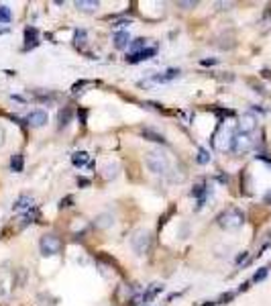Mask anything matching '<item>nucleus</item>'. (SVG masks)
<instances>
[{
	"label": "nucleus",
	"instance_id": "nucleus-15",
	"mask_svg": "<svg viewBox=\"0 0 271 306\" xmlns=\"http://www.w3.org/2000/svg\"><path fill=\"white\" fill-rule=\"evenodd\" d=\"M129 43H131V37H129L127 31H119V33L115 35V47H117V49H125Z\"/></svg>",
	"mask_w": 271,
	"mask_h": 306
},
{
	"label": "nucleus",
	"instance_id": "nucleus-19",
	"mask_svg": "<svg viewBox=\"0 0 271 306\" xmlns=\"http://www.w3.org/2000/svg\"><path fill=\"white\" fill-rule=\"evenodd\" d=\"M25 41H27V49L29 47H35L39 41H37V29L35 27H29L27 31H25Z\"/></svg>",
	"mask_w": 271,
	"mask_h": 306
},
{
	"label": "nucleus",
	"instance_id": "nucleus-11",
	"mask_svg": "<svg viewBox=\"0 0 271 306\" xmlns=\"http://www.w3.org/2000/svg\"><path fill=\"white\" fill-rule=\"evenodd\" d=\"M176 78H180V70L170 68L168 72L159 74V76H151V78L147 80V84H149V82H172V80H176Z\"/></svg>",
	"mask_w": 271,
	"mask_h": 306
},
{
	"label": "nucleus",
	"instance_id": "nucleus-33",
	"mask_svg": "<svg viewBox=\"0 0 271 306\" xmlns=\"http://www.w3.org/2000/svg\"><path fill=\"white\" fill-rule=\"evenodd\" d=\"M5 143V131H3V127H0V145Z\"/></svg>",
	"mask_w": 271,
	"mask_h": 306
},
{
	"label": "nucleus",
	"instance_id": "nucleus-8",
	"mask_svg": "<svg viewBox=\"0 0 271 306\" xmlns=\"http://www.w3.org/2000/svg\"><path fill=\"white\" fill-rule=\"evenodd\" d=\"M255 127H257V119L247 113V115H243V119H241V123H239V133L249 135V133L255 131Z\"/></svg>",
	"mask_w": 271,
	"mask_h": 306
},
{
	"label": "nucleus",
	"instance_id": "nucleus-16",
	"mask_svg": "<svg viewBox=\"0 0 271 306\" xmlns=\"http://www.w3.org/2000/svg\"><path fill=\"white\" fill-rule=\"evenodd\" d=\"M113 223H115V219H113V215H108V213L98 215V217H96V221H94V225H96L98 229H106V227H111Z\"/></svg>",
	"mask_w": 271,
	"mask_h": 306
},
{
	"label": "nucleus",
	"instance_id": "nucleus-34",
	"mask_svg": "<svg viewBox=\"0 0 271 306\" xmlns=\"http://www.w3.org/2000/svg\"><path fill=\"white\" fill-rule=\"evenodd\" d=\"M216 302H206V304H202V306H214Z\"/></svg>",
	"mask_w": 271,
	"mask_h": 306
},
{
	"label": "nucleus",
	"instance_id": "nucleus-24",
	"mask_svg": "<svg viewBox=\"0 0 271 306\" xmlns=\"http://www.w3.org/2000/svg\"><path fill=\"white\" fill-rule=\"evenodd\" d=\"M196 162L200 164V166H204V164H208L210 162V153L204 149V147H200V151H198V158H196Z\"/></svg>",
	"mask_w": 271,
	"mask_h": 306
},
{
	"label": "nucleus",
	"instance_id": "nucleus-2",
	"mask_svg": "<svg viewBox=\"0 0 271 306\" xmlns=\"http://www.w3.org/2000/svg\"><path fill=\"white\" fill-rule=\"evenodd\" d=\"M145 164L157 176H166L170 170V160H168L166 153H161V151H149L145 156Z\"/></svg>",
	"mask_w": 271,
	"mask_h": 306
},
{
	"label": "nucleus",
	"instance_id": "nucleus-29",
	"mask_svg": "<svg viewBox=\"0 0 271 306\" xmlns=\"http://www.w3.org/2000/svg\"><path fill=\"white\" fill-rule=\"evenodd\" d=\"M263 202H265V204H271V190H269V192L263 196Z\"/></svg>",
	"mask_w": 271,
	"mask_h": 306
},
{
	"label": "nucleus",
	"instance_id": "nucleus-28",
	"mask_svg": "<svg viewBox=\"0 0 271 306\" xmlns=\"http://www.w3.org/2000/svg\"><path fill=\"white\" fill-rule=\"evenodd\" d=\"M72 202H74V198H72V196H66V198L60 202V207H62V209H64V207H72Z\"/></svg>",
	"mask_w": 271,
	"mask_h": 306
},
{
	"label": "nucleus",
	"instance_id": "nucleus-1",
	"mask_svg": "<svg viewBox=\"0 0 271 306\" xmlns=\"http://www.w3.org/2000/svg\"><path fill=\"white\" fill-rule=\"evenodd\" d=\"M219 225L223 227V229H227V231H235V229H241L243 225H245V215H243V211L241 209H237V207H229L227 211H223L221 215H219Z\"/></svg>",
	"mask_w": 271,
	"mask_h": 306
},
{
	"label": "nucleus",
	"instance_id": "nucleus-7",
	"mask_svg": "<svg viewBox=\"0 0 271 306\" xmlns=\"http://www.w3.org/2000/svg\"><path fill=\"white\" fill-rule=\"evenodd\" d=\"M155 54H157V47L153 45V47H147V49H143V51H137V54H129V56H127V62H129V64H139V62L151 60Z\"/></svg>",
	"mask_w": 271,
	"mask_h": 306
},
{
	"label": "nucleus",
	"instance_id": "nucleus-26",
	"mask_svg": "<svg viewBox=\"0 0 271 306\" xmlns=\"http://www.w3.org/2000/svg\"><path fill=\"white\" fill-rule=\"evenodd\" d=\"M115 176H117V166H106V168H104V178L111 180V178H115Z\"/></svg>",
	"mask_w": 271,
	"mask_h": 306
},
{
	"label": "nucleus",
	"instance_id": "nucleus-6",
	"mask_svg": "<svg viewBox=\"0 0 271 306\" xmlns=\"http://www.w3.org/2000/svg\"><path fill=\"white\" fill-rule=\"evenodd\" d=\"M251 147H253V139L249 135H243V133H237L233 137V141H231V149L235 153H239V156H241V153H247Z\"/></svg>",
	"mask_w": 271,
	"mask_h": 306
},
{
	"label": "nucleus",
	"instance_id": "nucleus-10",
	"mask_svg": "<svg viewBox=\"0 0 271 306\" xmlns=\"http://www.w3.org/2000/svg\"><path fill=\"white\" fill-rule=\"evenodd\" d=\"M27 123H29L31 127H43V125L47 123V113H45V111H41V109L31 111V113H29V117H27Z\"/></svg>",
	"mask_w": 271,
	"mask_h": 306
},
{
	"label": "nucleus",
	"instance_id": "nucleus-25",
	"mask_svg": "<svg viewBox=\"0 0 271 306\" xmlns=\"http://www.w3.org/2000/svg\"><path fill=\"white\" fill-rule=\"evenodd\" d=\"M74 41H76V45H84V43H86V31H84V29L76 31V35H74Z\"/></svg>",
	"mask_w": 271,
	"mask_h": 306
},
{
	"label": "nucleus",
	"instance_id": "nucleus-20",
	"mask_svg": "<svg viewBox=\"0 0 271 306\" xmlns=\"http://www.w3.org/2000/svg\"><path fill=\"white\" fill-rule=\"evenodd\" d=\"M11 168H13V172H17V174H21V172H23V156H21V153L13 156V160H11Z\"/></svg>",
	"mask_w": 271,
	"mask_h": 306
},
{
	"label": "nucleus",
	"instance_id": "nucleus-23",
	"mask_svg": "<svg viewBox=\"0 0 271 306\" xmlns=\"http://www.w3.org/2000/svg\"><path fill=\"white\" fill-rule=\"evenodd\" d=\"M147 43H149L147 39H135V41H133V45H131V49H133L131 54H137V51H143V49H147Z\"/></svg>",
	"mask_w": 271,
	"mask_h": 306
},
{
	"label": "nucleus",
	"instance_id": "nucleus-32",
	"mask_svg": "<svg viewBox=\"0 0 271 306\" xmlns=\"http://www.w3.org/2000/svg\"><path fill=\"white\" fill-rule=\"evenodd\" d=\"M247 260V253L243 251V255H239V260H237V264H241V262H245Z\"/></svg>",
	"mask_w": 271,
	"mask_h": 306
},
{
	"label": "nucleus",
	"instance_id": "nucleus-12",
	"mask_svg": "<svg viewBox=\"0 0 271 306\" xmlns=\"http://www.w3.org/2000/svg\"><path fill=\"white\" fill-rule=\"evenodd\" d=\"M206 184L204 182H200V184H196L194 186V190H192V196H196V200H198V204H196V209H202L204 207V202H206Z\"/></svg>",
	"mask_w": 271,
	"mask_h": 306
},
{
	"label": "nucleus",
	"instance_id": "nucleus-21",
	"mask_svg": "<svg viewBox=\"0 0 271 306\" xmlns=\"http://www.w3.org/2000/svg\"><path fill=\"white\" fill-rule=\"evenodd\" d=\"M70 121H72V109L66 107V109L60 113V127H66Z\"/></svg>",
	"mask_w": 271,
	"mask_h": 306
},
{
	"label": "nucleus",
	"instance_id": "nucleus-31",
	"mask_svg": "<svg viewBox=\"0 0 271 306\" xmlns=\"http://www.w3.org/2000/svg\"><path fill=\"white\" fill-rule=\"evenodd\" d=\"M216 64V60H204L202 62V66H214Z\"/></svg>",
	"mask_w": 271,
	"mask_h": 306
},
{
	"label": "nucleus",
	"instance_id": "nucleus-3",
	"mask_svg": "<svg viewBox=\"0 0 271 306\" xmlns=\"http://www.w3.org/2000/svg\"><path fill=\"white\" fill-rule=\"evenodd\" d=\"M131 247L135 249L137 255H145L149 251V247H151V233L145 231V229L135 231L133 237H131Z\"/></svg>",
	"mask_w": 271,
	"mask_h": 306
},
{
	"label": "nucleus",
	"instance_id": "nucleus-13",
	"mask_svg": "<svg viewBox=\"0 0 271 306\" xmlns=\"http://www.w3.org/2000/svg\"><path fill=\"white\" fill-rule=\"evenodd\" d=\"M72 164H74L76 168L88 166V164H90V153H88V151H76L74 156H72Z\"/></svg>",
	"mask_w": 271,
	"mask_h": 306
},
{
	"label": "nucleus",
	"instance_id": "nucleus-5",
	"mask_svg": "<svg viewBox=\"0 0 271 306\" xmlns=\"http://www.w3.org/2000/svg\"><path fill=\"white\" fill-rule=\"evenodd\" d=\"M15 284H17V280H15L13 270H0V298L11 296Z\"/></svg>",
	"mask_w": 271,
	"mask_h": 306
},
{
	"label": "nucleus",
	"instance_id": "nucleus-17",
	"mask_svg": "<svg viewBox=\"0 0 271 306\" xmlns=\"http://www.w3.org/2000/svg\"><path fill=\"white\" fill-rule=\"evenodd\" d=\"M159 292H164V286H159V284H151L149 288H147V292L143 294V302H149V300H153Z\"/></svg>",
	"mask_w": 271,
	"mask_h": 306
},
{
	"label": "nucleus",
	"instance_id": "nucleus-14",
	"mask_svg": "<svg viewBox=\"0 0 271 306\" xmlns=\"http://www.w3.org/2000/svg\"><path fill=\"white\" fill-rule=\"evenodd\" d=\"M143 137H145V139H149V141L161 143V145H166V143H168V139H166L164 135L157 133V131H153V129H143Z\"/></svg>",
	"mask_w": 271,
	"mask_h": 306
},
{
	"label": "nucleus",
	"instance_id": "nucleus-4",
	"mask_svg": "<svg viewBox=\"0 0 271 306\" xmlns=\"http://www.w3.org/2000/svg\"><path fill=\"white\" fill-rule=\"evenodd\" d=\"M39 249L45 258H51V255H58L62 251V241L58 235H43L39 241Z\"/></svg>",
	"mask_w": 271,
	"mask_h": 306
},
{
	"label": "nucleus",
	"instance_id": "nucleus-27",
	"mask_svg": "<svg viewBox=\"0 0 271 306\" xmlns=\"http://www.w3.org/2000/svg\"><path fill=\"white\" fill-rule=\"evenodd\" d=\"M263 278H267V268H261V270H259V272L253 276V282H261Z\"/></svg>",
	"mask_w": 271,
	"mask_h": 306
},
{
	"label": "nucleus",
	"instance_id": "nucleus-9",
	"mask_svg": "<svg viewBox=\"0 0 271 306\" xmlns=\"http://www.w3.org/2000/svg\"><path fill=\"white\" fill-rule=\"evenodd\" d=\"M31 209H33V198H31L29 194L19 196L17 202L13 204V211H15V213H27V211H31Z\"/></svg>",
	"mask_w": 271,
	"mask_h": 306
},
{
	"label": "nucleus",
	"instance_id": "nucleus-18",
	"mask_svg": "<svg viewBox=\"0 0 271 306\" xmlns=\"http://www.w3.org/2000/svg\"><path fill=\"white\" fill-rule=\"evenodd\" d=\"M76 9H78V11H84V13H92V11L98 9V3H92V0H78Z\"/></svg>",
	"mask_w": 271,
	"mask_h": 306
},
{
	"label": "nucleus",
	"instance_id": "nucleus-22",
	"mask_svg": "<svg viewBox=\"0 0 271 306\" xmlns=\"http://www.w3.org/2000/svg\"><path fill=\"white\" fill-rule=\"evenodd\" d=\"M11 19H13L11 9L5 7V5H0V23H11Z\"/></svg>",
	"mask_w": 271,
	"mask_h": 306
},
{
	"label": "nucleus",
	"instance_id": "nucleus-30",
	"mask_svg": "<svg viewBox=\"0 0 271 306\" xmlns=\"http://www.w3.org/2000/svg\"><path fill=\"white\" fill-rule=\"evenodd\" d=\"M178 7H186L188 9V7H196V3H178Z\"/></svg>",
	"mask_w": 271,
	"mask_h": 306
}]
</instances>
